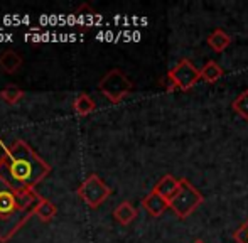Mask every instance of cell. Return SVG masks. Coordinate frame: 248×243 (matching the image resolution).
<instances>
[{
	"mask_svg": "<svg viewBox=\"0 0 248 243\" xmlns=\"http://www.w3.org/2000/svg\"><path fill=\"white\" fill-rule=\"evenodd\" d=\"M49 174L51 166L20 138L0 155V179L17 193L34 191Z\"/></svg>",
	"mask_w": 248,
	"mask_h": 243,
	"instance_id": "6da1fadb",
	"label": "cell"
},
{
	"mask_svg": "<svg viewBox=\"0 0 248 243\" xmlns=\"http://www.w3.org/2000/svg\"><path fill=\"white\" fill-rule=\"evenodd\" d=\"M41 194L36 191L17 193L0 179V243L10 242L34 216Z\"/></svg>",
	"mask_w": 248,
	"mask_h": 243,
	"instance_id": "7a4b0ae2",
	"label": "cell"
},
{
	"mask_svg": "<svg viewBox=\"0 0 248 243\" xmlns=\"http://www.w3.org/2000/svg\"><path fill=\"white\" fill-rule=\"evenodd\" d=\"M100 93L111 103H120L122 100H125L134 90V83L130 81L127 75L122 69L115 68L110 69L98 83Z\"/></svg>",
	"mask_w": 248,
	"mask_h": 243,
	"instance_id": "3957f363",
	"label": "cell"
},
{
	"mask_svg": "<svg viewBox=\"0 0 248 243\" xmlns=\"http://www.w3.org/2000/svg\"><path fill=\"white\" fill-rule=\"evenodd\" d=\"M202 194L199 193L196 187L193 186L187 179H181V189L176 196L172 197V201L169 203V208L174 211L177 218L186 220L187 216L193 214V211H196L202 203Z\"/></svg>",
	"mask_w": 248,
	"mask_h": 243,
	"instance_id": "277c9868",
	"label": "cell"
},
{
	"mask_svg": "<svg viewBox=\"0 0 248 243\" xmlns=\"http://www.w3.org/2000/svg\"><path fill=\"white\" fill-rule=\"evenodd\" d=\"M199 79H201V69H198L189 60H181L167 73V91L174 90L189 91Z\"/></svg>",
	"mask_w": 248,
	"mask_h": 243,
	"instance_id": "5b68a950",
	"label": "cell"
},
{
	"mask_svg": "<svg viewBox=\"0 0 248 243\" xmlns=\"http://www.w3.org/2000/svg\"><path fill=\"white\" fill-rule=\"evenodd\" d=\"M76 194H78V197L83 203H86L90 208L95 210V208H98L100 204H103L110 197L111 189L101 181L98 174H90L81 182V186L78 187Z\"/></svg>",
	"mask_w": 248,
	"mask_h": 243,
	"instance_id": "8992f818",
	"label": "cell"
},
{
	"mask_svg": "<svg viewBox=\"0 0 248 243\" xmlns=\"http://www.w3.org/2000/svg\"><path fill=\"white\" fill-rule=\"evenodd\" d=\"M181 189V179H176L172 174H166L164 178H160L157 184L154 186V191H155L159 196H162L166 201H172V197L179 193Z\"/></svg>",
	"mask_w": 248,
	"mask_h": 243,
	"instance_id": "52a82bcc",
	"label": "cell"
},
{
	"mask_svg": "<svg viewBox=\"0 0 248 243\" xmlns=\"http://www.w3.org/2000/svg\"><path fill=\"white\" fill-rule=\"evenodd\" d=\"M142 206H144V210L147 211L150 216L159 218V216H162L167 208H169V201H166L162 196H159V194L152 189L147 196L142 199Z\"/></svg>",
	"mask_w": 248,
	"mask_h": 243,
	"instance_id": "ba28073f",
	"label": "cell"
},
{
	"mask_svg": "<svg viewBox=\"0 0 248 243\" xmlns=\"http://www.w3.org/2000/svg\"><path fill=\"white\" fill-rule=\"evenodd\" d=\"M113 216L118 223L127 227V225H130L132 221L137 218V210H135L134 204H132L130 201H124V203H120L113 210Z\"/></svg>",
	"mask_w": 248,
	"mask_h": 243,
	"instance_id": "9c48e42d",
	"label": "cell"
},
{
	"mask_svg": "<svg viewBox=\"0 0 248 243\" xmlns=\"http://www.w3.org/2000/svg\"><path fill=\"white\" fill-rule=\"evenodd\" d=\"M208 44L213 51H216V53H223V51L232 44V37H230L223 29H215L208 36Z\"/></svg>",
	"mask_w": 248,
	"mask_h": 243,
	"instance_id": "30bf717a",
	"label": "cell"
},
{
	"mask_svg": "<svg viewBox=\"0 0 248 243\" xmlns=\"http://www.w3.org/2000/svg\"><path fill=\"white\" fill-rule=\"evenodd\" d=\"M73 108H75L76 115H79V117H88L90 113L95 112L96 103H95V100H93L90 95H86V93H81V95L76 96L75 103H73Z\"/></svg>",
	"mask_w": 248,
	"mask_h": 243,
	"instance_id": "8fae6325",
	"label": "cell"
},
{
	"mask_svg": "<svg viewBox=\"0 0 248 243\" xmlns=\"http://www.w3.org/2000/svg\"><path fill=\"white\" fill-rule=\"evenodd\" d=\"M20 66H22V58H20L16 51L9 49L0 56V68H2L7 75H14Z\"/></svg>",
	"mask_w": 248,
	"mask_h": 243,
	"instance_id": "7c38bea8",
	"label": "cell"
},
{
	"mask_svg": "<svg viewBox=\"0 0 248 243\" xmlns=\"http://www.w3.org/2000/svg\"><path fill=\"white\" fill-rule=\"evenodd\" d=\"M56 213H58L56 204L51 203V201L46 199V197H41L39 204H37L36 210H34V214H37V218H39L41 221H44V223L51 221L52 218L56 216Z\"/></svg>",
	"mask_w": 248,
	"mask_h": 243,
	"instance_id": "4fadbf2b",
	"label": "cell"
},
{
	"mask_svg": "<svg viewBox=\"0 0 248 243\" xmlns=\"http://www.w3.org/2000/svg\"><path fill=\"white\" fill-rule=\"evenodd\" d=\"M223 76V68L216 61H208L201 68V79L206 83H216Z\"/></svg>",
	"mask_w": 248,
	"mask_h": 243,
	"instance_id": "5bb4252c",
	"label": "cell"
},
{
	"mask_svg": "<svg viewBox=\"0 0 248 243\" xmlns=\"http://www.w3.org/2000/svg\"><path fill=\"white\" fill-rule=\"evenodd\" d=\"M0 98H2L5 103H9V105H17V103L24 98V91L19 88V86L9 85L3 90H0Z\"/></svg>",
	"mask_w": 248,
	"mask_h": 243,
	"instance_id": "9a60e30c",
	"label": "cell"
},
{
	"mask_svg": "<svg viewBox=\"0 0 248 243\" xmlns=\"http://www.w3.org/2000/svg\"><path fill=\"white\" fill-rule=\"evenodd\" d=\"M232 108L238 113L242 119L248 120V90L242 91L232 103Z\"/></svg>",
	"mask_w": 248,
	"mask_h": 243,
	"instance_id": "2e32d148",
	"label": "cell"
},
{
	"mask_svg": "<svg viewBox=\"0 0 248 243\" xmlns=\"http://www.w3.org/2000/svg\"><path fill=\"white\" fill-rule=\"evenodd\" d=\"M233 238L236 243H248V220L233 233Z\"/></svg>",
	"mask_w": 248,
	"mask_h": 243,
	"instance_id": "e0dca14e",
	"label": "cell"
},
{
	"mask_svg": "<svg viewBox=\"0 0 248 243\" xmlns=\"http://www.w3.org/2000/svg\"><path fill=\"white\" fill-rule=\"evenodd\" d=\"M76 19H78V22L81 24V26H85V20H88L90 24L93 22V17H95V12H93V9H88V12H83V7H79L78 10L75 12Z\"/></svg>",
	"mask_w": 248,
	"mask_h": 243,
	"instance_id": "ac0fdd59",
	"label": "cell"
},
{
	"mask_svg": "<svg viewBox=\"0 0 248 243\" xmlns=\"http://www.w3.org/2000/svg\"><path fill=\"white\" fill-rule=\"evenodd\" d=\"M194 243H202L201 240H196V242H194Z\"/></svg>",
	"mask_w": 248,
	"mask_h": 243,
	"instance_id": "d6986e66",
	"label": "cell"
}]
</instances>
